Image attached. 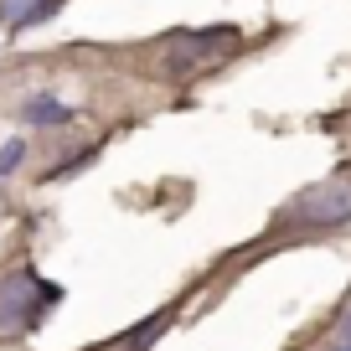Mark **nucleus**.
Instances as JSON below:
<instances>
[{"mask_svg":"<svg viewBox=\"0 0 351 351\" xmlns=\"http://www.w3.org/2000/svg\"><path fill=\"white\" fill-rule=\"evenodd\" d=\"M73 114H67V104L47 99V93H36L32 104H26V124H42V130H57V124H67Z\"/></svg>","mask_w":351,"mask_h":351,"instance_id":"nucleus-4","label":"nucleus"},{"mask_svg":"<svg viewBox=\"0 0 351 351\" xmlns=\"http://www.w3.org/2000/svg\"><path fill=\"white\" fill-rule=\"evenodd\" d=\"M336 351H351V341H341V346H336Z\"/></svg>","mask_w":351,"mask_h":351,"instance_id":"nucleus-7","label":"nucleus"},{"mask_svg":"<svg viewBox=\"0 0 351 351\" xmlns=\"http://www.w3.org/2000/svg\"><path fill=\"white\" fill-rule=\"evenodd\" d=\"M21 160H26V145L21 140H5V150H0V171H16Z\"/></svg>","mask_w":351,"mask_h":351,"instance_id":"nucleus-5","label":"nucleus"},{"mask_svg":"<svg viewBox=\"0 0 351 351\" xmlns=\"http://www.w3.org/2000/svg\"><path fill=\"white\" fill-rule=\"evenodd\" d=\"M57 295H62V289L47 285V279H36L32 269L5 274V279H0V336H21V330H32L36 320L57 305Z\"/></svg>","mask_w":351,"mask_h":351,"instance_id":"nucleus-1","label":"nucleus"},{"mask_svg":"<svg viewBox=\"0 0 351 351\" xmlns=\"http://www.w3.org/2000/svg\"><path fill=\"white\" fill-rule=\"evenodd\" d=\"M341 330H346V341H351V315H346V326H341Z\"/></svg>","mask_w":351,"mask_h":351,"instance_id":"nucleus-6","label":"nucleus"},{"mask_svg":"<svg viewBox=\"0 0 351 351\" xmlns=\"http://www.w3.org/2000/svg\"><path fill=\"white\" fill-rule=\"evenodd\" d=\"M300 228H336V222H351V181H320V186L300 191L285 212Z\"/></svg>","mask_w":351,"mask_h":351,"instance_id":"nucleus-2","label":"nucleus"},{"mask_svg":"<svg viewBox=\"0 0 351 351\" xmlns=\"http://www.w3.org/2000/svg\"><path fill=\"white\" fill-rule=\"evenodd\" d=\"M52 11H62V0H0V21L11 32H26V26L47 21Z\"/></svg>","mask_w":351,"mask_h":351,"instance_id":"nucleus-3","label":"nucleus"}]
</instances>
